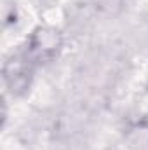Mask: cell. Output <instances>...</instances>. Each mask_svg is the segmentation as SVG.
<instances>
[{
  "label": "cell",
  "instance_id": "3957f363",
  "mask_svg": "<svg viewBox=\"0 0 148 150\" xmlns=\"http://www.w3.org/2000/svg\"><path fill=\"white\" fill-rule=\"evenodd\" d=\"M124 150H148V120L131 124L124 133Z\"/></svg>",
  "mask_w": 148,
  "mask_h": 150
},
{
  "label": "cell",
  "instance_id": "6da1fadb",
  "mask_svg": "<svg viewBox=\"0 0 148 150\" xmlns=\"http://www.w3.org/2000/svg\"><path fill=\"white\" fill-rule=\"evenodd\" d=\"M63 45H65V38L58 28L47 26V25H38L28 35L23 49L33 59V63L40 67V65L54 61L61 54Z\"/></svg>",
  "mask_w": 148,
  "mask_h": 150
},
{
  "label": "cell",
  "instance_id": "7a4b0ae2",
  "mask_svg": "<svg viewBox=\"0 0 148 150\" xmlns=\"http://www.w3.org/2000/svg\"><path fill=\"white\" fill-rule=\"evenodd\" d=\"M38 67L33 63V59L25 52L23 47H19L16 52H12L2 68V77H4V86L7 93L14 98H19L30 91L33 74Z\"/></svg>",
  "mask_w": 148,
  "mask_h": 150
}]
</instances>
